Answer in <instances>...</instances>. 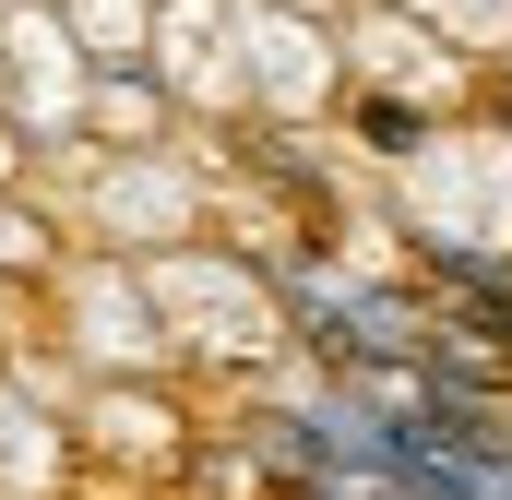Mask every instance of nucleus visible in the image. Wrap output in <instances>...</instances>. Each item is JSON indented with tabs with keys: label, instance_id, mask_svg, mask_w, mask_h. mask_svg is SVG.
Wrapping results in <instances>:
<instances>
[{
	"label": "nucleus",
	"instance_id": "nucleus-1",
	"mask_svg": "<svg viewBox=\"0 0 512 500\" xmlns=\"http://www.w3.org/2000/svg\"><path fill=\"white\" fill-rule=\"evenodd\" d=\"M143 298L167 322V358L191 381H227V393H274L298 370V322H286V274L251 262L227 239H167L143 250Z\"/></svg>",
	"mask_w": 512,
	"mask_h": 500
},
{
	"label": "nucleus",
	"instance_id": "nucleus-2",
	"mask_svg": "<svg viewBox=\"0 0 512 500\" xmlns=\"http://www.w3.org/2000/svg\"><path fill=\"white\" fill-rule=\"evenodd\" d=\"M72 227L96 250H167V239H215V143L179 131V143H131V155H84L72 179Z\"/></svg>",
	"mask_w": 512,
	"mask_h": 500
},
{
	"label": "nucleus",
	"instance_id": "nucleus-3",
	"mask_svg": "<svg viewBox=\"0 0 512 500\" xmlns=\"http://www.w3.org/2000/svg\"><path fill=\"white\" fill-rule=\"evenodd\" d=\"M203 429H215V417H203V381L191 370H84L72 381V441H84V465H108V477L179 489V465H191Z\"/></svg>",
	"mask_w": 512,
	"mask_h": 500
},
{
	"label": "nucleus",
	"instance_id": "nucleus-4",
	"mask_svg": "<svg viewBox=\"0 0 512 500\" xmlns=\"http://www.w3.org/2000/svg\"><path fill=\"white\" fill-rule=\"evenodd\" d=\"M84 36L60 24V0H0V108L24 120L36 155H84Z\"/></svg>",
	"mask_w": 512,
	"mask_h": 500
},
{
	"label": "nucleus",
	"instance_id": "nucleus-5",
	"mask_svg": "<svg viewBox=\"0 0 512 500\" xmlns=\"http://www.w3.org/2000/svg\"><path fill=\"white\" fill-rule=\"evenodd\" d=\"M143 72L179 96V120H191V131L251 120V36H239V0H155Z\"/></svg>",
	"mask_w": 512,
	"mask_h": 500
},
{
	"label": "nucleus",
	"instance_id": "nucleus-6",
	"mask_svg": "<svg viewBox=\"0 0 512 500\" xmlns=\"http://www.w3.org/2000/svg\"><path fill=\"white\" fill-rule=\"evenodd\" d=\"M441 131H453V108H429V96H405V84H358V72L334 84V143H346L358 167H382V179L417 167Z\"/></svg>",
	"mask_w": 512,
	"mask_h": 500
},
{
	"label": "nucleus",
	"instance_id": "nucleus-7",
	"mask_svg": "<svg viewBox=\"0 0 512 500\" xmlns=\"http://www.w3.org/2000/svg\"><path fill=\"white\" fill-rule=\"evenodd\" d=\"M393 12H417V24L453 36L465 60H512V0H393Z\"/></svg>",
	"mask_w": 512,
	"mask_h": 500
},
{
	"label": "nucleus",
	"instance_id": "nucleus-8",
	"mask_svg": "<svg viewBox=\"0 0 512 500\" xmlns=\"http://www.w3.org/2000/svg\"><path fill=\"white\" fill-rule=\"evenodd\" d=\"M12 322H24V286H0V370L24 358V334H12Z\"/></svg>",
	"mask_w": 512,
	"mask_h": 500
},
{
	"label": "nucleus",
	"instance_id": "nucleus-9",
	"mask_svg": "<svg viewBox=\"0 0 512 500\" xmlns=\"http://www.w3.org/2000/svg\"><path fill=\"white\" fill-rule=\"evenodd\" d=\"M334 12H346V0H334Z\"/></svg>",
	"mask_w": 512,
	"mask_h": 500
}]
</instances>
